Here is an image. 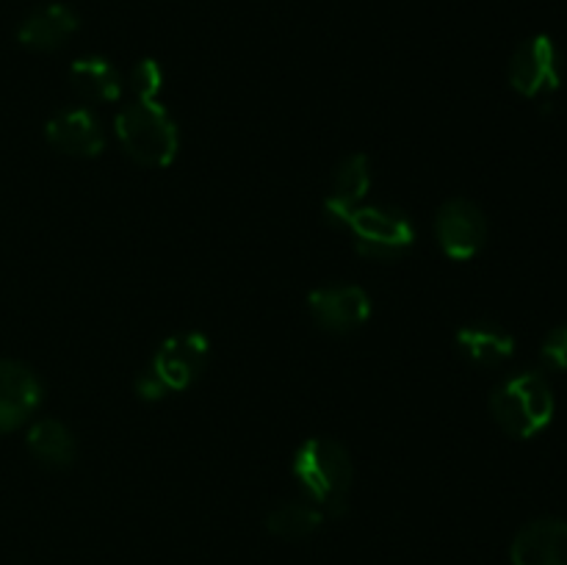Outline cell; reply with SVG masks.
<instances>
[{
  "mask_svg": "<svg viewBox=\"0 0 567 565\" xmlns=\"http://www.w3.org/2000/svg\"><path fill=\"white\" fill-rule=\"evenodd\" d=\"M371 188V166L369 158L363 153L349 155V158L341 161V166L332 175L330 197L324 203V214L332 225L347 227L349 214L354 208H360L363 197Z\"/></svg>",
  "mask_w": 567,
  "mask_h": 565,
  "instance_id": "12",
  "label": "cell"
},
{
  "mask_svg": "<svg viewBox=\"0 0 567 565\" xmlns=\"http://www.w3.org/2000/svg\"><path fill=\"white\" fill-rule=\"evenodd\" d=\"M557 399L551 386L540 371H520L507 377L502 386H496L491 397V413L496 424L509 438H535L551 424Z\"/></svg>",
  "mask_w": 567,
  "mask_h": 565,
  "instance_id": "2",
  "label": "cell"
},
{
  "mask_svg": "<svg viewBox=\"0 0 567 565\" xmlns=\"http://www.w3.org/2000/svg\"><path fill=\"white\" fill-rule=\"evenodd\" d=\"M457 347L474 366L496 369L513 358L515 338L498 325H468L457 332Z\"/></svg>",
  "mask_w": 567,
  "mask_h": 565,
  "instance_id": "14",
  "label": "cell"
},
{
  "mask_svg": "<svg viewBox=\"0 0 567 565\" xmlns=\"http://www.w3.org/2000/svg\"><path fill=\"white\" fill-rule=\"evenodd\" d=\"M42 402V386L28 366L0 360V432L25 424Z\"/></svg>",
  "mask_w": 567,
  "mask_h": 565,
  "instance_id": "9",
  "label": "cell"
},
{
  "mask_svg": "<svg viewBox=\"0 0 567 565\" xmlns=\"http://www.w3.org/2000/svg\"><path fill=\"white\" fill-rule=\"evenodd\" d=\"M293 476L308 493V502L330 515L347 510L349 487H352V460L349 452L332 438H310L293 454Z\"/></svg>",
  "mask_w": 567,
  "mask_h": 565,
  "instance_id": "1",
  "label": "cell"
},
{
  "mask_svg": "<svg viewBox=\"0 0 567 565\" xmlns=\"http://www.w3.org/2000/svg\"><path fill=\"white\" fill-rule=\"evenodd\" d=\"M208 363V341L199 332H181L161 343L153 360V374L166 386V391H183L199 377Z\"/></svg>",
  "mask_w": 567,
  "mask_h": 565,
  "instance_id": "7",
  "label": "cell"
},
{
  "mask_svg": "<svg viewBox=\"0 0 567 565\" xmlns=\"http://www.w3.org/2000/svg\"><path fill=\"white\" fill-rule=\"evenodd\" d=\"M161 86H164V70H161L158 61L144 59L133 66L131 89L138 94V100H155Z\"/></svg>",
  "mask_w": 567,
  "mask_h": 565,
  "instance_id": "18",
  "label": "cell"
},
{
  "mask_svg": "<svg viewBox=\"0 0 567 565\" xmlns=\"http://www.w3.org/2000/svg\"><path fill=\"white\" fill-rule=\"evenodd\" d=\"M543 360L554 371H567V325L554 327L543 341Z\"/></svg>",
  "mask_w": 567,
  "mask_h": 565,
  "instance_id": "19",
  "label": "cell"
},
{
  "mask_svg": "<svg viewBox=\"0 0 567 565\" xmlns=\"http://www.w3.org/2000/svg\"><path fill=\"white\" fill-rule=\"evenodd\" d=\"M321 521H324V510L316 507L313 502H288L271 510L266 526L271 535L282 537V541H302L319 530Z\"/></svg>",
  "mask_w": 567,
  "mask_h": 565,
  "instance_id": "17",
  "label": "cell"
},
{
  "mask_svg": "<svg viewBox=\"0 0 567 565\" xmlns=\"http://www.w3.org/2000/svg\"><path fill=\"white\" fill-rule=\"evenodd\" d=\"M513 565H567V521L537 518L515 535Z\"/></svg>",
  "mask_w": 567,
  "mask_h": 565,
  "instance_id": "10",
  "label": "cell"
},
{
  "mask_svg": "<svg viewBox=\"0 0 567 565\" xmlns=\"http://www.w3.org/2000/svg\"><path fill=\"white\" fill-rule=\"evenodd\" d=\"M136 393L142 399H147V402H155V399H161L166 393V386L164 382L158 380V377L153 374V369L147 371V374H142L138 377V382H136Z\"/></svg>",
  "mask_w": 567,
  "mask_h": 565,
  "instance_id": "20",
  "label": "cell"
},
{
  "mask_svg": "<svg viewBox=\"0 0 567 565\" xmlns=\"http://www.w3.org/2000/svg\"><path fill=\"white\" fill-rule=\"evenodd\" d=\"M509 83L524 97H543L563 86V55L551 37H532L509 59Z\"/></svg>",
  "mask_w": 567,
  "mask_h": 565,
  "instance_id": "5",
  "label": "cell"
},
{
  "mask_svg": "<svg viewBox=\"0 0 567 565\" xmlns=\"http://www.w3.org/2000/svg\"><path fill=\"white\" fill-rule=\"evenodd\" d=\"M78 14L70 9V6L50 3L44 9L33 11L31 17H25V22L17 31V39L20 44H25L28 50H42V53H50V50H59L72 33L78 31Z\"/></svg>",
  "mask_w": 567,
  "mask_h": 565,
  "instance_id": "13",
  "label": "cell"
},
{
  "mask_svg": "<svg viewBox=\"0 0 567 565\" xmlns=\"http://www.w3.org/2000/svg\"><path fill=\"white\" fill-rule=\"evenodd\" d=\"M44 136L55 150L75 158H94L105 147L103 127L89 109H70L55 114L44 127Z\"/></svg>",
  "mask_w": 567,
  "mask_h": 565,
  "instance_id": "11",
  "label": "cell"
},
{
  "mask_svg": "<svg viewBox=\"0 0 567 565\" xmlns=\"http://www.w3.org/2000/svg\"><path fill=\"white\" fill-rule=\"evenodd\" d=\"M347 227L365 258L393 260L415 242V227L402 210L388 205H360L349 214Z\"/></svg>",
  "mask_w": 567,
  "mask_h": 565,
  "instance_id": "4",
  "label": "cell"
},
{
  "mask_svg": "<svg viewBox=\"0 0 567 565\" xmlns=\"http://www.w3.org/2000/svg\"><path fill=\"white\" fill-rule=\"evenodd\" d=\"M308 308L324 330L349 332L369 321L371 299L360 286H324L310 291Z\"/></svg>",
  "mask_w": 567,
  "mask_h": 565,
  "instance_id": "8",
  "label": "cell"
},
{
  "mask_svg": "<svg viewBox=\"0 0 567 565\" xmlns=\"http://www.w3.org/2000/svg\"><path fill=\"white\" fill-rule=\"evenodd\" d=\"M435 230L443 253L454 260L474 258L487 242L485 214H482L480 205L463 197H454L441 205L435 219Z\"/></svg>",
  "mask_w": 567,
  "mask_h": 565,
  "instance_id": "6",
  "label": "cell"
},
{
  "mask_svg": "<svg viewBox=\"0 0 567 565\" xmlns=\"http://www.w3.org/2000/svg\"><path fill=\"white\" fill-rule=\"evenodd\" d=\"M116 136L122 147L142 166H169L175 161L181 138L172 116L158 100H138L116 116Z\"/></svg>",
  "mask_w": 567,
  "mask_h": 565,
  "instance_id": "3",
  "label": "cell"
},
{
  "mask_svg": "<svg viewBox=\"0 0 567 565\" xmlns=\"http://www.w3.org/2000/svg\"><path fill=\"white\" fill-rule=\"evenodd\" d=\"M70 81L81 97L92 103H116L122 97V75L111 61L86 55L70 66Z\"/></svg>",
  "mask_w": 567,
  "mask_h": 565,
  "instance_id": "15",
  "label": "cell"
},
{
  "mask_svg": "<svg viewBox=\"0 0 567 565\" xmlns=\"http://www.w3.org/2000/svg\"><path fill=\"white\" fill-rule=\"evenodd\" d=\"M28 449H31L33 458L42 465L50 469H66L72 465L78 452L75 435L70 432V427L61 424L55 419H42L39 424L31 427L28 432Z\"/></svg>",
  "mask_w": 567,
  "mask_h": 565,
  "instance_id": "16",
  "label": "cell"
}]
</instances>
